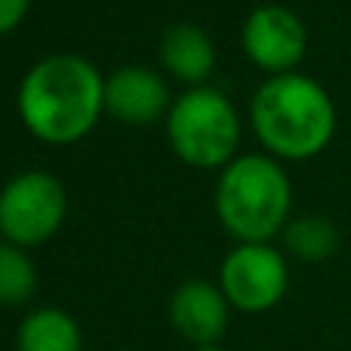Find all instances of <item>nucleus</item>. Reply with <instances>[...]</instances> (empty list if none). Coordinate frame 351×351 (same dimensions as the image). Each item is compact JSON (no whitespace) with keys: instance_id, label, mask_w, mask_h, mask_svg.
<instances>
[{"instance_id":"nucleus-5","label":"nucleus","mask_w":351,"mask_h":351,"mask_svg":"<svg viewBox=\"0 0 351 351\" xmlns=\"http://www.w3.org/2000/svg\"><path fill=\"white\" fill-rule=\"evenodd\" d=\"M65 188L49 173H22L0 191V231L16 247H34L65 219Z\"/></svg>"},{"instance_id":"nucleus-15","label":"nucleus","mask_w":351,"mask_h":351,"mask_svg":"<svg viewBox=\"0 0 351 351\" xmlns=\"http://www.w3.org/2000/svg\"><path fill=\"white\" fill-rule=\"evenodd\" d=\"M200 351H222V348H200Z\"/></svg>"},{"instance_id":"nucleus-6","label":"nucleus","mask_w":351,"mask_h":351,"mask_svg":"<svg viewBox=\"0 0 351 351\" xmlns=\"http://www.w3.org/2000/svg\"><path fill=\"white\" fill-rule=\"evenodd\" d=\"M290 284L284 256L268 243H241L222 262V293L241 311H268Z\"/></svg>"},{"instance_id":"nucleus-2","label":"nucleus","mask_w":351,"mask_h":351,"mask_svg":"<svg viewBox=\"0 0 351 351\" xmlns=\"http://www.w3.org/2000/svg\"><path fill=\"white\" fill-rule=\"evenodd\" d=\"M253 127L268 152L280 158H315L330 145L336 108L330 93L305 74H274L253 96Z\"/></svg>"},{"instance_id":"nucleus-3","label":"nucleus","mask_w":351,"mask_h":351,"mask_svg":"<svg viewBox=\"0 0 351 351\" xmlns=\"http://www.w3.org/2000/svg\"><path fill=\"white\" fill-rule=\"evenodd\" d=\"M293 204L287 173L274 160L247 154L228 164L216 188V213L243 243H265L284 228Z\"/></svg>"},{"instance_id":"nucleus-4","label":"nucleus","mask_w":351,"mask_h":351,"mask_svg":"<svg viewBox=\"0 0 351 351\" xmlns=\"http://www.w3.org/2000/svg\"><path fill=\"white\" fill-rule=\"evenodd\" d=\"M173 152L191 167H222L241 139L237 111L219 90L197 86L185 93L167 117Z\"/></svg>"},{"instance_id":"nucleus-1","label":"nucleus","mask_w":351,"mask_h":351,"mask_svg":"<svg viewBox=\"0 0 351 351\" xmlns=\"http://www.w3.org/2000/svg\"><path fill=\"white\" fill-rule=\"evenodd\" d=\"M105 108V80L80 56H49L25 74L19 86V114L43 142H77Z\"/></svg>"},{"instance_id":"nucleus-13","label":"nucleus","mask_w":351,"mask_h":351,"mask_svg":"<svg viewBox=\"0 0 351 351\" xmlns=\"http://www.w3.org/2000/svg\"><path fill=\"white\" fill-rule=\"evenodd\" d=\"M37 274L16 243H0V305H22L34 293Z\"/></svg>"},{"instance_id":"nucleus-12","label":"nucleus","mask_w":351,"mask_h":351,"mask_svg":"<svg viewBox=\"0 0 351 351\" xmlns=\"http://www.w3.org/2000/svg\"><path fill=\"white\" fill-rule=\"evenodd\" d=\"M284 241L299 259L321 262L339 247V228L327 216H299L284 228Z\"/></svg>"},{"instance_id":"nucleus-14","label":"nucleus","mask_w":351,"mask_h":351,"mask_svg":"<svg viewBox=\"0 0 351 351\" xmlns=\"http://www.w3.org/2000/svg\"><path fill=\"white\" fill-rule=\"evenodd\" d=\"M25 10H28V0H0V34L16 28L22 22Z\"/></svg>"},{"instance_id":"nucleus-10","label":"nucleus","mask_w":351,"mask_h":351,"mask_svg":"<svg viewBox=\"0 0 351 351\" xmlns=\"http://www.w3.org/2000/svg\"><path fill=\"white\" fill-rule=\"evenodd\" d=\"M160 62L176 74V77L197 84L213 71V43L197 25H173L160 37Z\"/></svg>"},{"instance_id":"nucleus-9","label":"nucleus","mask_w":351,"mask_h":351,"mask_svg":"<svg viewBox=\"0 0 351 351\" xmlns=\"http://www.w3.org/2000/svg\"><path fill=\"white\" fill-rule=\"evenodd\" d=\"M170 321L188 342L213 348L228 324L225 293L206 280H185L170 299Z\"/></svg>"},{"instance_id":"nucleus-8","label":"nucleus","mask_w":351,"mask_h":351,"mask_svg":"<svg viewBox=\"0 0 351 351\" xmlns=\"http://www.w3.org/2000/svg\"><path fill=\"white\" fill-rule=\"evenodd\" d=\"M170 93L152 68L127 65L105 80V111L123 123H152L164 114Z\"/></svg>"},{"instance_id":"nucleus-7","label":"nucleus","mask_w":351,"mask_h":351,"mask_svg":"<svg viewBox=\"0 0 351 351\" xmlns=\"http://www.w3.org/2000/svg\"><path fill=\"white\" fill-rule=\"evenodd\" d=\"M305 34L302 19L287 6H259L243 22V49L259 68L271 74H290L305 56Z\"/></svg>"},{"instance_id":"nucleus-11","label":"nucleus","mask_w":351,"mask_h":351,"mask_svg":"<svg viewBox=\"0 0 351 351\" xmlns=\"http://www.w3.org/2000/svg\"><path fill=\"white\" fill-rule=\"evenodd\" d=\"M19 351H80V330L59 308L31 311L19 327Z\"/></svg>"}]
</instances>
